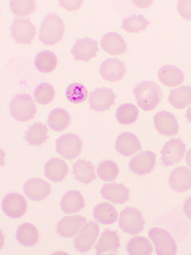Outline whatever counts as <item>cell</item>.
Masks as SVG:
<instances>
[{
	"mask_svg": "<svg viewBox=\"0 0 191 255\" xmlns=\"http://www.w3.org/2000/svg\"><path fill=\"white\" fill-rule=\"evenodd\" d=\"M138 114L139 111L136 106L127 103L118 107L115 116L119 123L128 125L136 122Z\"/></svg>",
	"mask_w": 191,
	"mask_h": 255,
	"instance_id": "obj_34",
	"label": "cell"
},
{
	"mask_svg": "<svg viewBox=\"0 0 191 255\" xmlns=\"http://www.w3.org/2000/svg\"><path fill=\"white\" fill-rule=\"evenodd\" d=\"M82 147V140L75 134H65L56 141L57 153L67 159L76 158L81 153Z\"/></svg>",
	"mask_w": 191,
	"mask_h": 255,
	"instance_id": "obj_7",
	"label": "cell"
},
{
	"mask_svg": "<svg viewBox=\"0 0 191 255\" xmlns=\"http://www.w3.org/2000/svg\"><path fill=\"white\" fill-rule=\"evenodd\" d=\"M120 247V238L118 233L110 230H105L97 242L96 251L98 255H114L118 253Z\"/></svg>",
	"mask_w": 191,
	"mask_h": 255,
	"instance_id": "obj_17",
	"label": "cell"
},
{
	"mask_svg": "<svg viewBox=\"0 0 191 255\" xmlns=\"http://www.w3.org/2000/svg\"><path fill=\"white\" fill-rule=\"evenodd\" d=\"M11 117L19 122L31 120L36 114V107L31 96L19 94L15 96L9 105Z\"/></svg>",
	"mask_w": 191,
	"mask_h": 255,
	"instance_id": "obj_3",
	"label": "cell"
},
{
	"mask_svg": "<svg viewBox=\"0 0 191 255\" xmlns=\"http://www.w3.org/2000/svg\"><path fill=\"white\" fill-rule=\"evenodd\" d=\"M127 251L130 255H150L153 253V247L147 238L136 236L127 243Z\"/></svg>",
	"mask_w": 191,
	"mask_h": 255,
	"instance_id": "obj_33",
	"label": "cell"
},
{
	"mask_svg": "<svg viewBox=\"0 0 191 255\" xmlns=\"http://www.w3.org/2000/svg\"><path fill=\"white\" fill-rule=\"evenodd\" d=\"M34 63L37 70L41 73H51L58 65V59L53 52L43 50L37 54Z\"/></svg>",
	"mask_w": 191,
	"mask_h": 255,
	"instance_id": "obj_30",
	"label": "cell"
},
{
	"mask_svg": "<svg viewBox=\"0 0 191 255\" xmlns=\"http://www.w3.org/2000/svg\"><path fill=\"white\" fill-rule=\"evenodd\" d=\"M98 51L97 41L89 38L78 39L71 50L75 60L85 62L95 58Z\"/></svg>",
	"mask_w": 191,
	"mask_h": 255,
	"instance_id": "obj_16",
	"label": "cell"
},
{
	"mask_svg": "<svg viewBox=\"0 0 191 255\" xmlns=\"http://www.w3.org/2000/svg\"><path fill=\"white\" fill-rule=\"evenodd\" d=\"M10 8L16 16L25 17L34 11L36 4L32 0H11Z\"/></svg>",
	"mask_w": 191,
	"mask_h": 255,
	"instance_id": "obj_39",
	"label": "cell"
},
{
	"mask_svg": "<svg viewBox=\"0 0 191 255\" xmlns=\"http://www.w3.org/2000/svg\"><path fill=\"white\" fill-rule=\"evenodd\" d=\"M16 238L20 245L24 247L36 246L38 241V232L36 226L29 223H25L18 226Z\"/></svg>",
	"mask_w": 191,
	"mask_h": 255,
	"instance_id": "obj_28",
	"label": "cell"
},
{
	"mask_svg": "<svg viewBox=\"0 0 191 255\" xmlns=\"http://www.w3.org/2000/svg\"><path fill=\"white\" fill-rule=\"evenodd\" d=\"M83 1L82 0H62L60 1V5L64 9L69 10V11H75L80 9L82 6Z\"/></svg>",
	"mask_w": 191,
	"mask_h": 255,
	"instance_id": "obj_41",
	"label": "cell"
},
{
	"mask_svg": "<svg viewBox=\"0 0 191 255\" xmlns=\"http://www.w3.org/2000/svg\"><path fill=\"white\" fill-rule=\"evenodd\" d=\"M65 33L63 20L56 14H48L42 21L39 39L43 44L53 46L61 41Z\"/></svg>",
	"mask_w": 191,
	"mask_h": 255,
	"instance_id": "obj_2",
	"label": "cell"
},
{
	"mask_svg": "<svg viewBox=\"0 0 191 255\" xmlns=\"http://www.w3.org/2000/svg\"><path fill=\"white\" fill-rule=\"evenodd\" d=\"M170 187L177 192H185L191 188V170L188 167H179L172 171L169 179Z\"/></svg>",
	"mask_w": 191,
	"mask_h": 255,
	"instance_id": "obj_21",
	"label": "cell"
},
{
	"mask_svg": "<svg viewBox=\"0 0 191 255\" xmlns=\"http://www.w3.org/2000/svg\"><path fill=\"white\" fill-rule=\"evenodd\" d=\"M87 219L80 216L64 217L57 225V233L63 238H73L86 224Z\"/></svg>",
	"mask_w": 191,
	"mask_h": 255,
	"instance_id": "obj_18",
	"label": "cell"
},
{
	"mask_svg": "<svg viewBox=\"0 0 191 255\" xmlns=\"http://www.w3.org/2000/svg\"><path fill=\"white\" fill-rule=\"evenodd\" d=\"M186 145L180 139H171L166 142L161 151L162 164L166 167L175 165L180 162L185 155Z\"/></svg>",
	"mask_w": 191,
	"mask_h": 255,
	"instance_id": "obj_9",
	"label": "cell"
},
{
	"mask_svg": "<svg viewBox=\"0 0 191 255\" xmlns=\"http://www.w3.org/2000/svg\"><path fill=\"white\" fill-rule=\"evenodd\" d=\"M116 98L111 89L98 88L91 92L90 95V108L96 112L110 110L115 105Z\"/></svg>",
	"mask_w": 191,
	"mask_h": 255,
	"instance_id": "obj_11",
	"label": "cell"
},
{
	"mask_svg": "<svg viewBox=\"0 0 191 255\" xmlns=\"http://www.w3.org/2000/svg\"><path fill=\"white\" fill-rule=\"evenodd\" d=\"M99 231V226L95 221H90L86 223L74 240L76 251L82 253L91 251L98 237Z\"/></svg>",
	"mask_w": 191,
	"mask_h": 255,
	"instance_id": "obj_6",
	"label": "cell"
},
{
	"mask_svg": "<svg viewBox=\"0 0 191 255\" xmlns=\"http://www.w3.org/2000/svg\"><path fill=\"white\" fill-rule=\"evenodd\" d=\"M93 216L97 222L103 225L113 224L118 221L117 210L108 203H100L95 206Z\"/></svg>",
	"mask_w": 191,
	"mask_h": 255,
	"instance_id": "obj_27",
	"label": "cell"
},
{
	"mask_svg": "<svg viewBox=\"0 0 191 255\" xmlns=\"http://www.w3.org/2000/svg\"><path fill=\"white\" fill-rule=\"evenodd\" d=\"M158 78L163 85L169 87L182 85L185 79L182 70L172 65H164L159 69Z\"/></svg>",
	"mask_w": 191,
	"mask_h": 255,
	"instance_id": "obj_24",
	"label": "cell"
},
{
	"mask_svg": "<svg viewBox=\"0 0 191 255\" xmlns=\"http://www.w3.org/2000/svg\"></svg>",
	"mask_w": 191,
	"mask_h": 255,
	"instance_id": "obj_45",
	"label": "cell"
},
{
	"mask_svg": "<svg viewBox=\"0 0 191 255\" xmlns=\"http://www.w3.org/2000/svg\"><path fill=\"white\" fill-rule=\"evenodd\" d=\"M55 97V90L49 83L40 84L36 87L33 93V98L37 103L41 105L50 104Z\"/></svg>",
	"mask_w": 191,
	"mask_h": 255,
	"instance_id": "obj_37",
	"label": "cell"
},
{
	"mask_svg": "<svg viewBox=\"0 0 191 255\" xmlns=\"http://www.w3.org/2000/svg\"><path fill=\"white\" fill-rule=\"evenodd\" d=\"M68 173V167L63 159L54 157L45 164V176L52 182H61Z\"/></svg>",
	"mask_w": 191,
	"mask_h": 255,
	"instance_id": "obj_23",
	"label": "cell"
},
{
	"mask_svg": "<svg viewBox=\"0 0 191 255\" xmlns=\"http://www.w3.org/2000/svg\"><path fill=\"white\" fill-rule=\"evenodd\" d=\"M11 36L17 43L31 44L36 34V28L29 18H16L11 26Z\"/></svg>",
	"mask_w": 191,
	"mask_h": 255,
	"instance_id": "obj_10",
	"label": "cell"
},
{
	"mask_svg": "<svg viewBox=\"0 0 191 255\" xmlns=\"http://www.w3.org/2000/svg\"><path fill=\"white\" fill-rule=\"evenodd\" d=\"M186 161L189 167H191V149L188 151L187 155H186Z\"/></svg>",
	"mask_w": 191,
	"mask_h": 255,
	"instance_id": "obj_43",
	"label": "cell"
},
{
	"mask_svg": "<svg viewBox=\"0 0 191 255\" xmlns=\"http://www.w3.org/2000/svg\"><path fill=\"white\" fill-rule=\"evenodd\" d=\"M169 102L178 110L185 109L191 105V87L182 86L169 92Z\"/></svg>",
	"mask_w": 191,
	"mask_h": 255,
	"instance_id": "obj_29",
	"label": "cell"
},
{
	"mask_svg": "<svg viewBox=\"0 0 191 255\" xmlns=\"http://www.w3.org/2000/svg\"><path fill=\"white\" fill-rule=\"evenodd\" d=\"M73 174L77 180L85 184H90L96 179L95 166L85 159H79L73 164Z\"/></svg>",
	"mask_w": 191,
	"mask_h": 255,
	"instance_id": "obj_26",
	"label": "cell"
},
{
	"mask_svg": "<svg viewBox=\"0 0 191 255\" xmlns=\"http://www.w3.org/2000/svg\"><path fill=\"white\" fill-rule=\"evenodd\" d=\"M100 46L110 55H120L127 50L123 37L115 32H108L102 37Z\"/></svg>",
	"mask_w": 191,
	"mask_h": 255,
	"instance_id": "obj_22",
	"label": "cell"
},
{
	"mask_svg": "<svg viewBox=\"0 0 191 255\" xmlns=\"http://www.w3.org/2000/svg\"><path fill=\"white\" fill-rule=\"evenodd\" d=\"M97 174L104 182H113L118 175V165L113 161L106 159L100 162L98 165Z\"/></svg>",
	"mask_w": 191,
	"mask_h": 255,
	"instance_id": "obj_36",
	"label": "cell"
},
{
	"mask_svg": "<svg viewBox=\"0 0 191 255\" xmlns=\"http://www.w3.org/2000/svg\"><path fill=\"white\" fill-rule=\"evenodd\" d=\"M134 94L137 105L145 112L155 110L162 101V89L157 83L143 81L134 88Z\"/></svg>",
	"mask_w": 191,
	"mask_h": 255,
	"instance_id": "obj_1",
	"label": "cell"
},
{
	"mask_svg": "<svg viewBox=\"0 0 191 255\" xmlns=\"http://www.w3.org/2000/svg\"><path fill=\"white\" fill-rule=\"evenodd\" d=\"M126 68L123 62L117 58H108L100 65V74L103 80L110 82L120 81L125 75Z\"/></svg>",
	"mask_w": 191,
	"mask_h": 255,
	"instance_id": "obj_14",
	"label": "cell"
},
{
	"mask_svg": "<svg viewBox=\"0 0 191 255\" xmlns=\"http://www.w3.org/2000/svg\"><path fill=\"white\" fill-rule=\"evenodd\" d=\"M154 124L159 133L167 136L177 135L179 132V124L174 114L162 111L154 117Z\"/></svg>",
	"mask_w": 191,
	"mask_h": 255,
	"instance_id": "obj_15",
	"label": "cell"
},
{
	"mask_svg": "<svg viewBox=\"0 0 191 255\" xmlns=\"http://www.w3.org/2000/svg\"><path fill=\"white\" fill-rule=\"evenodd\" d=\"M23 191L28 199L33 201H41L50 195L51 187L49 183L39 178L28 179L23 185Z\"/></svg>",
	"mask_w": 191,
	"mask_h": 255,
	"instance_id": "obj_13",
	"label": "cell"
},
{
	"mask_svg": "<svg viewBox=\"0 0 191 255\" xmlns=\"http://www.w3.org/2000/svg\"><path fill=\"white\" fill-rule=\"evenodd\" d=\"M70 123V117L67 111L63 109H55L50 112L48 118V127L55 131L65 130Z\"/></svg>",
	"mask_w": 191,
	"mask_h": 255,
	"instance_id": "obj_32",
	"label": "cell"
},
{
	"mask_svg": "<svg viewBox=\"0 0 191 255\" xmlns=\"http://www.w3.org/2000/svg\"><path fill=\"white\" fill-rule=\"evenodd\" d=\"M149 24L150 22L145 16L134 14L130 17L123 18L121 28L127 33H137L145 30Z\"/></svg>",
	"mask_w": 191,
	"mask_h": 255,
	"instance_id": "obj_35",
	"label": "cell"
},
{
	"mask_svg": "<svg viewBox=\"0 0 191 255\" xmlns=\"http://www.w3.org/2000/svg\"><path fill=\"white\" fill-rule=\"evenodd\" d=\"M118 224L123 232L135 236L143 231L145 221L139 210L127 207L120 212Z\"/></svg>",
	"mask_w": 191,
	"mask_h": 255,
	"instance_id": "obj_5",
	"label": "cell"
},
{
	"mask_svg": "<svg viewBox=\"0 0 191 255\" xmlns=\"http://www.w3.org/2000/svg\"><path fill=\"white\" fill-rule=\"evenodd\" d=\"M177 10L183 18L191 20V0H181L178 1Z\"/></svg>",
	"mask_w": 191,
	"mask_h": 255,
	"instance_id": "obj_40",
	"label": "cell"
},
{
	"mask_svg": "<svg viewBox=\"0 0 191 255\" xmlns=\"http://www.w3.org/2000/svg\"><path fill=\"white\" fill-rule=\"evenodd\" d=\"M148 236L155 247L157 255L177 254V243L168 231L160 228H153L149 231Z\"/></svg>",
	"mask_w": 191,
	"mask_h": 255,
	"instance_id": "obj_4",
	"label": "cell"
},
{
	"mask_svg": "<svg viewBox=\"0 0 191 255\" xmlns=\"http://www.w3.org/2000/svg\"><path fill=\"white\" fill-rule=\"evenodd\" d=\"M1 209L7 217L18 219L26 214L27 201L21 194L11 193L5 196L3 199Z\"/></svg>",
	"mask_w": 191,
	"mask_h": 255,
	"instance_id": "obj_8",
	"label": "cell"
},
{
	"mask_svg": "<svg viewBox=\"0 0 191 255\" xmlns=\"http://www.w3.org/2000/svg\"><path fill=\"white\" fill-rule=\"evenodd\" d=\"M115 149L120 155L130 157L141 150V143L136 135L125 132L117 137Z\"/></svg>",
	"mask_w": 191,
	"mask_h": 255,
	"instance_id": "obj_20",
	"label": "cell"
},
{
	"mask_svg": "<svg viewBox=\"0 0 191 255\" xmlns=\"http://www.w3.org/2000/svg\"><path fill=\"white\" fill-rule=\"evenodd\" d=\"M66 97L71 103L80 104L87 100L88 91L85 85L75 82L69 85L67 88Z\"/></svg>",
	"mask_w": 191,
	"mask_h": 255,
	"instance_id": "obj_38",
	"label": "cell"
},
{
	"mask_svg": "<svg viewBox=\"0 0 191 255\" xmlns=\"http://www.w3.org/2000/svg\"><path fill=\"white\" fill-rule=\"evenodd\" d=\"M60 207L65 214L78 213L85 207L84 196L79 191H68L62 198Z\"/></svg>",
	"mask_w": 191,
	"mask_h": 255,
	"instance_id": "obj_25",
	"label": "cell"
},
{
	"mask_svg": "<svg viewBox=\"0 0 191 255\" xmlns=\"http://www.w3.org/2000/svg\"><path fill=\"white\" fill-rule=\"evenodd\" d=\"M186 117L190 123H191V107H189L187 111V114H186Z\"/></svg>",
	"mask_w": 191,
	"mask_h": 255,
	"instance_id": "obj_44",
	"label": "cell"
},
{
	"mask_svg": "<svg viewBox=\"0 0 191 255\" xmlns=\"http://www.w3.org/2000/svg\"><path fill=\"white\" fill-rule=\"evenodd\" d=\"M102 197L115 204H125L129 199L130 190L124 184H105L100 190Z\"/></svg>",
	"mask_w": 191,
	"mask_h": 255,
	"instance_id": "obj_19",
	"label": "cell"
},
{
	"mask_svg": "<svg viewBox=\"0 0 191 255\" xmlns=\"http://www.w3.org/2000/svg\"><path fill=\"white\" fill-rule=\"evenodd\" d=\"M184 211L186 216L191 221V196L188 198L184 203Z\"/></svg>",
	"mask_w": 191,
	"mask_h": 255,
	"instance_id": "obj_42",
	"label": "cell"
},
{
	"mask_svg": "<svg viewBox=\"0 0 191 255\" xmlns=\"http://www.w3.org/2000/svg\"><path fill=\"white\" fill-rule=\"evenodd\" d=\"M48 137V128L45 124L36 123L31 126L25 134V140L30 145L40 146Z\"/></svg>",
	"mask_w": 191,
	"mask_h": 255,
	"instance_id": "obj_31",
	"label": "cell"
},
{
	"mask_svg": "<svg viewBox=\"0 0 191 255\" xmlns=\"http://www.w3.org/2000/svg\"><path fill=\"white\" fill-rule=\"evenodd\" d=\"M156 164V155L150 150L143 151L132 157L129 167L133 173L145 175L153 170Z\"/></svg>",
	"mask_w": 191,
	"mask_h": 255,
	"instance_id": "obj_12",
	"label": "cell"
}]
</instances>
